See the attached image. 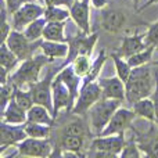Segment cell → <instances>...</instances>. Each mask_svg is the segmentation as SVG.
<instances>
[{
	"instance_id": "obj_1",
	"label": "cell",
	"mask_w": 158,
	"mask_h": 158,
	"mask_svg": "<svg viewBox=\"0 0 158 158\" xmlns=\"http://www.w3.org/2000/svg\"><path fill=\"white\" fill-rule=\"evenodd\" d=\"M158 74L153 72V68L147 64L140 67H135L131 72V77L125 82L126 86V100L133 104L137 100L144 97H151L157 86Z\"/></svg>"
},
{
	"instance_id": "obj_2",
	"label": "cell",
	"mask_w": 158,
	"mask_h": 158,
	"mask_svg": "<svg viewBox=\"0 0 158 158\" xmlns=\"http://www.w3.org/2000/svg\"><path fill=\"white\" fill-rule=\"evenodd\" d=\"M49 63H52V60L44 53L43 54L35 56V57L27 58V60L22 61L19 68L13 75L10 74L8 81L18 87H21L22 85H31L33 82H38L42 68L44 65H47Z\"/></svg>"
},
{
	"instance_id": "obj_3",
	"label": "cell",
	"mask_w": 158,
	"mask_h": 158,
	"mask_svg": "<svg viewBox=\"0 0 158 158\" xmlns=\"http://www.w3.org/2000/svg\"><path fill=\"white\" fill-rule=\"evenodd\" d=\"M121 100H114V98H101L96 104H93L89 110V118H90V128L94 136H100L101 132L110 122L114 112L119 108Z\"/></svg>"
},
{
	"instance_id": "obj_4",
	"label": "cell",
	"mask_w": 158,
	"mask_h": 158,
	"mask_svg": "<svg viewBox=\"0 0 158 158\" xmlns=\"http://www.w3.org/2000/svg\"><path fill=\"white\" fill-rule=\"evenodd\" d=\"M125 133L110 135V136H96L90 143L94 157H117L121 156L125 147Z\"/></svg>"
},
{
	"instance_id": "obj_5",
	"label": "cell",
	"mask_w": 158,
	"mask_h": 158,
	"mask_svg": "<svg viewBox=\"0 0 158 158\" xmlns=\"http://www.w3.org/2000/svg\"><path fill=\"white\" fill-rule=\"evenodd\" d=\"M63 68V65L58 67L56 69H52L49 74L44 77V79L38 82H33L29 85V90L32 93V97L35 104H40L44 106L46 108H49L53 114V77L54 74H57L58 69Z\"/></svg>"
},
{
	"instance_id": "obj_6",
	"label": "cell",
	"mask_w": 158,
	"mask_h": 158,
	"mask_svg": "<svg viewBox=\"0 0 158 158\" xmlns=\"http://www.w3.org/2000/svg\"><path fill=\"white\" fill-rule=\"evenodd\" d=\"M4 43H7L10 50L13 53H15V56L19 60L24 61V60H27V58L33 57V53H35V50L38 49V47H40L42 40L31 42L29 39L25 36V33L22 32V31L13 29Z\"/></svg>"
},
{
	"instance_id": "obj_7",
	"label": "cell",
	"mask_w": 158,
	"mask_h": 158,
	"mask_svg": "<svg viewBox=\"0 0 158 158\" xmlns=\"http://www.w3.org/2000/svg\"><path fill=\"white\" fill-rule=\"evenodd\" d=\"M101 98H103V92H101V87L97 81L83 85L77 101H75L74 108H72V114L83 115L85 112L89 111L93 104H96Z\"/></svg>"
},
{
	"instance_id": "obj_8",
	"label": "cell",
	"mask_w": 158,
	"mask_h": 158,
	"mask_svg": "<svg viewBox=\"0 0 158 158\" xmlns=\"http://www.w3.org/2000/svg\"><path fill=\"white\" fill-rule=\"evenodd\" d=\"M44 8L42 4L35 3L33 0L22 4L15 13L13 14V27L17 31H24L31 22L44 15Z\"/></svg>"
},
{
	"instance_id": "obj_9",
	"label": "cell",
	"mask_w": 158,
	"mask_h": 158,
	"mask_svg": "<svg viewBox=\"0 0 158 158\" xmlns=\"http://www.w3.org/2000/svg\"><path fill=\"white\" fill-rule=\"evenodd\" d=\"M96 42H97V33L89 35V33L82 32L81 35L74 36V38H67V43L69 44V53L67 56V61L63 64V67L71 64L74 58L81 54L90 56Z\"/></svg>"
},
{
	"instance_id": "obj_10",
	"label": "cell",
	"mask_w": 158,
	"mask_h": 158,
	"mask_svg": "<svg viewBox=\"0 0 158 158\" xmlns=\"http://www.w3.org/2000/svg\"><path fill=\"white\" fill-rule=\"evenodd\" d=\"M18 154L21 157H52V143L47 139H38V137H29L24 139L21 143L15 146Z\"/></svg>"
},
{
	"instance_id": "obj_11",
	"label": "cell",
	"mask_w": 158,
	"mask_h": 158,
	"mask_svg": "<svg viewBox=\"0 0 158 158\" xmlns=\"http://www.w3.org/2000/svg\"><path fill=\"white\" fill-rule=\"evenodd\" d=\"M135 114L133 110H128V108H118L114 112V115L111 117L110 122L107 123V126L104 128V131L101 132L100 136H110V135H119V133H125L126 129L131 128V123L133 122Z\"/></svg>"
},
{
	"instance_id": "obj_12",
	"label": "cell",
	"mask_w": 158,
	"mask_h": 158,
	"mask_svg": "<svg viewBox=\"0 0 158 158\" xmlns=\"http://www.w3.org/2000/svg\"><path fill=\"white\" fill-rule=\"evenodd\" d=\"M28 135L25 132V123H7L3 122L0 123V153L7 150L11 146H17L21 143L24 139H27Z\"/></svg>"
},
{
	"instance_id": "obj_13",
	"label": "cell",
	"mask_w": 158,
	"mask_h": 158,
	"mask_svg": "<svg viewBox=\"0 0 158 158\" xmlns=\"http://www.w3.org/2000/svg\"><path fill=\"white\" fill-rule=\"evenodd\" d=\"M64 108H67V112H71V93L67 85L56 77L53 81V118L56 119Z\"/></svg>"
},
{
	"instance_id": "obj_14",
	"label": "cell",
	"mask_w": 158,
	"mask_h": 158,
	"mask_svg": "<svg viewBox=\"0 0 158 158\" xmlns=\"http://www.w3.org/2000/svg\"><path fill=\"white\" fill-rule=\"evenodd\" d=\"M86 139L87 136L61 133L57 143V148L60 150V156H85L82 153V150L85 148Z\"/></svg>"
},
{
	"instance_id": "obj_15",
	"label": "cell",
	"mask_w": 158,
	"mask_h": 158,
	"mask_svg": "<svg viewBox=\"0 0 158 158\" xmlns=\"http://www.w3.org/2000/svg\"><path fill=\"white\" fill-rule=\"evenodd\" d=\"M98 85L103 92V98H114V100L123 101L126 98V86L125 82L119 77L112 78H98Z\"/></svg>"
},
{
	"instance_id": "obj_16",
	"label": "cell",
	"mask_w": 158,
	"mask_h": 158,
	"mask_svg": "<svg viewBox=\"0 0 158 158\" xmlns=\"http://www.w3.org/2000/svg\"><path fill=\"white\" fill-rule=\"evenodd\" d=\"M126 24V15L118 8H103L101 11V25L107 32L117 33L122 31Z\"/></svg>"
},
{
	"instance_id": "obj_17",
	"label": "cell",
	"mask_w": 158,
	"mask_h": 158,
	"mask_svg": "<svg viewBox=\"0 0 158 158\" xmlns=\"http://www.w3.org/2000/svg\"><path fill=\"white\" fill-rule=\"evenodd\" d=\"M56 77L60 78L61 81L67 85L69 93H71V112H72V108H74V106H75V101H77V98L79 96L78 90H79V86H81V81L83 78L79 77L77 72L74 71V68H72L71 64L63 67V68L60 69V72H57Z\"/></svg>"
},
{
	"instance_id": "obj_18",
	"label": "cell",
	"mask_w": 158,
	"mask_h": 158,
	"mask_svg": "<svg viewBox=\"0 0 158 158\" xmlns=\"http://www.w3.org/2000/svg\"><path fill=\"white\" fill-rule=\"evenodd\" d=\"M89 3L90 0H75L74 4L69 7L71 18L77 24V27L82 32L89 33L90 22H89Z\"/></svg>"
},
{
	"instance_id": "obj_19",
	"label": "cell",
	"mask_w": 158,
	"mask_h": 158,
	"mask_svg": "<svg viewBox=\"0 0 158 158\" xmlns=\"http://www.w3.org/2000/svg\"><path fill=\"white\" fill-rule=\"evenodd\" d=\"M146 35H133V36H123L122 42H121V47L118 50L122 57L128 58L131 56L136 54V53L142 52L147 47L146 44Z\"/></svg>"
},
{
	"instance_id": "obj_20",
	"label": "cell",
	"mask_w": 158,
	"mask_h": 158,
	"mask_svg": "<svg viewBox=\"0 0 158 158\" xmlns=\"http://www.w3.org/2000/svg\"><path fill=\"white\" fill-rule=\"evenodd\" d=\"M40 49L52 61L56 58H64L69 53V44L67 42H53V40H42Z\"/></svg>"
},
{
	"instance_id": "obj_21",
	"label": "cell",
	"mask_w": 158,
	"mask_h": 158,
	"mask_svg": "<svg viewBox=\"0 0 158 158\" xmlns=\"http://www.w3.org/2000/svg\"><path fill=\"white\" fill-rule=\"evenodd\" d=\"M54 118L49 108L40 104H33L27 111V122H36V123H44V125H54Z\"/></svg>"
},
{
	"instance_id": "obj_22",
	"label": "cell",
	"mask_w": 158,
	"mask_h": 158,
	"mask_svg": "<svg viewBox=\"0 0 158 158\" xmlns=\"http://www.w3.org/2000/svg\"><path fill=\"white\" fill-rule=\"evenodd\" d=\"M2 121L7 123H14V125L25 123L27 122V111L24 108H21L13 97L11 101L8 103V106L6 107V110L3 111Z\"/></svg>"
},
{
	"instance_id": "obj_23",
	"label": "cell",
	"mask_w": 158,
	"mask_h": 158,
	"mask_svg": "<svg viewBox=\"0 0 158 158\" xmlns=\"http://www.w3.org/2000/svg\"><path fill=\"white\" fill-rule=\"evenodd\" d=\"M137 143L140 146V150L147 157H158V135L156 126H151L148 133L144 135V139L137 137Z\"/></svg>"
},
{
	"instance_id": "obj_24",
	"label": "cell",
	"mask_w": 158,
	"mask_h": 158,
	"mask_svg": "<svg viewBox=\"0 0 158 158\" xmlns=\"http://www.w3.org/2000/svg\"><path fill=\"white\" fill-rule=\"evenodd\" d=\"M132 110L135 111L136 117L148 119L150 122H156V106L151 97H144L137 100L132 104Z\"/></svg>"
},
{
	"instance_id": "obj_25",
	"label": "cell",
	"mask_w": 158,
	"mask_h": 158,
	"mask_svg": "<svg viewBox=\"0 0 158 158\" xmlns=\"http://www.w3.org/2000/svg\"><path fill=\"white\" fill-rule=\"evenodd\" d=\"M64 28H65L64 21H47L44 27L43 39L53 42H67V36L64 35Z\"/></svg>"
},
{
	"instance_id": "obj_26",
	"label": "cell",
	"mask_w": 158,
	"mask_h": 158,
	"mask_svg": "<svg viewBox=\"0 0 158 158\" xmlns=\"http://www.w3.org/2000/svg\"><path fill=\"white\" fill-rule=\"evenodd\" d=\"M47 24V19L43 17L40 18L35 19L33 22H31L27 28L24 29V33L31 42H36V40H40L43 38V32H44V27Z\"/></svg>"
},
{
	"instance_id": "obj_27",
	"label": "cell",
	"mask_w": 158,
	"mask_h": 158,
	"mask_svg": "<svg viewBox=\"0 0 158 158\" xmlns=\"http://www.w3.org/2000/svg\"><path fill=\"white\" fill-rule=\"evenodd\" d=\"M18 61L19 58L15 56V53L11 52L7 43H2V49H0V65H2V68L6 69L7 72H11V69L17 65Z\"/></svg>"
},
{
	"instance_id": "obj_28",
	"label": "cell",
	"mask_w": 158,
	"mask_h": 158,
	"mask_svg": "<svg viewBox=\"0 0 158 158\" xmlns=\"http://www.w3.org/2000/svg\"><path fill=\"white\" fill-rule=\"evenodd\" d=\"M156 47L154 46H147L144 50H142V52L136 53V54L131 56V57H128L126 60H128V63L131 64L132 68H135V67H140V65H144V64H148L151 60H153V54L154 52H156Z\"/></svg>"
},
{
	"instance_id": "obj_29",
	"label": "cell",
	"mask_w": 158,
	"mask_h": 158,
	"mask_svg": "<svg viewBox=\"0 0 158 158\" xmlns=\"http://www.w3.org/2000/svg\"><path fill=\"white\" fill-rule=\"evenodd\" d=\"M111 58L115 64V69H117V75L122 79L123 82H126L131 77V72H132V67L131 64L128 63V60H125V57L119 54V53H112Z\"/></svg>"
},
{
	"instance_id": "obj_30",
	"label": "cell",
	"mask_w": 158,
	"mask_h": 158,
	"mask_svg": "<svg viewBox=\"0 0 158 158\" xmlns=\"http://www.w3.org/2000/svg\"><path fill=\"white\" fill-rule=\"evenodd\" d=\"M52 126L44 123L36 122H25V132L29 137H38V139H46L50 136Z\"/></svg>"
},
{
	"instance_id": "obj_31",
	"label": "cell",
	"mask_w": 158,
	"mask_h": 158,
	"mask_svg": "<svg viewBox=\"0 0 158 158\" xmlns=\"http://www.w3.org/2000/svg\"><path fill=\"white\" fill-rule=\"evenodd\" d=\"M106 60H107L106 52H104V50H101L100 54H98V57L96 58L94 63L92 64V68H90L89 74H87L86 77L83 78V85L97 81V79H98V74H100V71H101V68H103V65H104V63H106Z\"/></svg>"
},
{
	"instance_id": "obj_32",
	"label": "cell",
	"mask_w": 158,
	"mask_h": 158,
	"mask_svg": "<svg viewBox=\"0 0 158 158\" xmlns=\"http://www.w3.org/2000/svg\"><path fill=\"white\" fill-rule=\"evenodd\" d=\"M92 64L93 63H90V56L81 54V56H78V57L74 58V61L71 63V65L79 77L85 78L87 74H89L90 68H92Z\"/></svg>"
},
{
	"instance_id": "obj_33",
	"label": "cell",
	"mask_w": 158,
	"mask_h": 158,
	"mask_svg": "<svg viewBox=\"0 0 158 158\" xmlns=\"http://www.w3.org/2000/svg\"><path fill=\"white\" fill-rule=\"evenodd\" d=\"M71 17L68 10L60 8L57 6H46L44 8V18L47 21H65Z\"/></svg>"
},
{
	"instance_id": "obj_34",
	"label": "cell",
	"mask_w": 158,
	"mask_h": 158,
	"mask_svg": "<svg viewBox=\"0 0 158 158\" xmlns=\"http://www.w3.org/2000/svg\"><path fill=\"white\" fill-rule=\"evenodd\" d=\"M14 100H15L17 104H18L21 108H24L25 111H28V110H29L31 107L35 104L31 90L25 92V90H22L21 87H18V86L15 87V93H14Z\"/></svg>"
},
{
	"instance_id": "obj_35",
	"label": "cell",
	"mask_w": 158,
	"mask_h": 158,
	"mask_svg": "<svg viewBox=\"0 0 158 158\" xmlns=\"http://www.w3.org/2000/svg\"><path fill=\"white\" fill-rule=\"evenodd\" d=\"M61 133H65V135H79V136H87L89 135V129H87L86 123L83 122L82 119H75L71 121L65 128L61 131Z\"/></svg>"
},
{
	"instance_id": "obj_36",
	"label": "cell",
	"mask_w": 158,
	"mask_h": 158,
	"mask_svg": "<svg viewBox=\"0 0 158 158\" xmlns=\"http://www.w3.org/2000/svg\"><path fill=\"white\" fill-rule=\"evenodd\" d=\"M143 156V151L140 150V146L137 143V139L132 137L131 140L125 143V147H123L122 153H121V157L123 158H139Z\"/></svg>"
},
{
	"instance_id": "obj_37",
	"label": "cell",
	"mask_w": 158,
	"mask_h": 158,
	"mask_svg": "<svg viewBox=\"0 0 158 158\" xmlns=\"http://www.w3.org/2000/svg\"><path fill=\"white\" fill-rule=\"evenodd\" d=\"M146 44L158 49V21L150 24V27H148L147 33H146Z\"/></svg>"
},
{
	"instance_id": "obj_38",
	"label": "cell",
	"mask_w": 158,
	"mask_h": 158,
	"mask_svg": "<svg viewBox=\"0 0 158 158\" xmlns=\"http://www.w3.org/2000/svg\"><path fill=\"white\" fill-rule=\"evenodd\" d=\"M27 2H31V0H4L6 7H7V10H8L10 14H14L22 4H25Z\"/></svg>"
},
{
	"instance_id": "obj_39",
	"label": "cell",
	"mask_w": 158,
	"mask_h": 158,
	"mask_svg": "<svg viewBox=\"0 0 158 158\" xmlns=\"http://www.w3.org/2000/svg\"><path fill=\"white\" fill-rule=\"evenodd\" d=\"M75 0H44V6H67V7H71L74 4Z\"/></svg>"
},
{
	"instance_id": "obj_40",
	"label": "cell",
	"mask_w": 158,
	"mask_h": 158,
	"mask_svg": "<svg viewBox=\"0 0 158 158\" xmlns=\"http://www.w3.org/2000/svg\"><path fill=\"white\" fill-rule=\"evenodd\" d=\"M151 98H153L154 106H156V123H157V126H158V79H157L156 90H154L153 94H151Z\"/></svg>"
},
{
	"instance_id": "obj_41",
	"label": "cell",
	"mask_w": 158,
	"mask_h": 158,
	"mask_svg": "<svg viewBox=\"0 0 158 158\" xmlns=\"http://www.w3.org/2000/svg\"><path fill=\"white\" fill-rule=\"evenodd\" d=\"M90 3H92L96 8L103 10V8H106V6H107V3L108 2H107V0H90Z\"/></svg>"
},
{
	"instance_id": "obj_42",
	"label": "cell",
	"mask_w": 158,
	"mask_h": 158,
	"mask_svg": "<svg viewBox=\"0 0 158 158\" xmlns=\"http://www.w3.org/2000/svg\"><path fill=\"white\" fill-rule=\"evenodd\" d=\"M154 3H158V0H148V2L146 3V4H143V6H142V8H140V10H144V8H148L150 6H153Z\"/></svg>"
},
{
	"instance_id": "obj_43",
	"label": "cell",
	"mask_w": 158,
	"mask_h": 158,
	"mask_svg": "<svg viewBox=\"0 0 158 158\" xmlns=\"http://www.w3.org/2000/svg\"><path fill=\"white\" fill-rule=\"evenodd\" d=\"M139 2H140V0H133V4H135V7H137V6H139Z\"/></svg>"
},
{
	"instance_id": "obj_44",
	"label": "cell",
	"mask_w": 158,
	"mask_h": 158,
	"mask_svg": "<svg viewBox=\"0 0 158 158\" xmlns=\"http://www.w3.org/2000/svg\"><path fill=\"white\" fill-rule=\"evenodd\" d=\"M153 65H156V67H158V60H157V61H154V63H153Z\"/></svg>"
},
{
	"instance_id": "obj_45",
	"label": "cell",
	"mask_w": 158,
	"mask_h": 158,
	"mask_svg": "<svg viewBox=\"0 0 158 158\" xmlns=\"http://www.w3.org/2000/svg\"><path fill=\"white\" fill-rule=\"evenodd\" d=\"M38 2H40V3H44V0H38Z\"/></svg>"
}]
</instances>
